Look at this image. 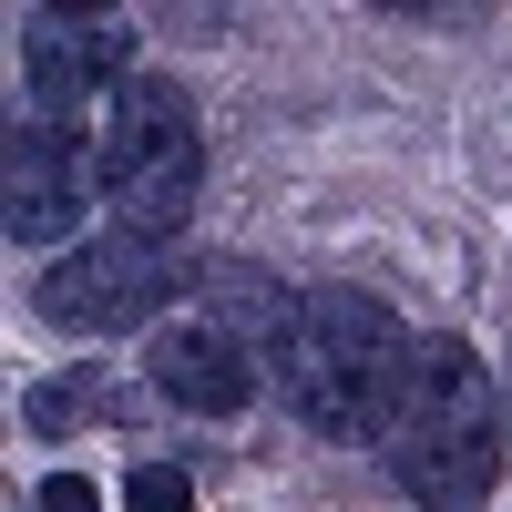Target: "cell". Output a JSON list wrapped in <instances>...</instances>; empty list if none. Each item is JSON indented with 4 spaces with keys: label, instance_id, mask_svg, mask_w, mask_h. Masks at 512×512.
Wrapping results in <instances>:
<instances>
[{
    "label": "cell",
    "instance_id": "5",
    "mask_svg": "<svg viewBox=\"0 0 512 512\" xmlns=\"http://www.w3.org/2000/svg\"><path fill=\"white\" fill-rule=\"evenodd\" d=\"M164 287H175V256L154 236H134V226H103L93 246H72V256L41 267L31 308L52 328H72V338H113V328H144L164 308Z\"/></svg>",
    "mask_w": 512,
    "mask_h": 512
},
{
    "label": "cell",
    "instance_id": "9",
    "mask_svg": "<svg viewBox=\"0 0 512 512\" xmlns=\"http://www.w3.org/2000/svg\"><path fill=\"white\" fill-rule=\"evenodd\" d=\"M82 410H93V400H82V390H72V379H52V390H31V400H21V420H31V431H41V441H62V431H72V420H82Z\"/></svg>",
    "mask_w": 512,
    "mask_h": 512
},
{
    "label": "cell",
    "instance_id": "3",
    "mask_svg": "<svg viewBox=\"0 0 512 512\" xmlns=\"http://www.w3.org/2000/svg\"><path fill=\"white\" fill-rule=\"evenodd\" d=\"M93 185L113 205V226H134L154 246H175L195 195H205V134L175 72H134L113 93V113L93 123Z\"/></svg>",
    "mask_w": 512,
    "mask_h": 512
},
{
    "label": "cell",
    "instance_id": "4",
    "mask_svg": "<svg viewBox=\"0 0 512 512\" xmlns=\"http://www.w3.org/2000/svg\"><path fill=\"white\" fill-rule=\"evenodd\" d=\"M287 318H297V297H277L267 277H226L205 308L154 328V349H144L154 400H175L195 420H236L256 390H267V369L287 349Z\"/></svg>",
    "mask_w": 512,
    "mask_h": 512
},
{
    "label": "cell",
    "instance_id": "7",
    "mask_svg": "<svg viewBox=\"0 0 512 512\" xmlns=\"http://www.w3.org/2000/svg\"><path fill=\"white\" fill-rule=\"evenodd\" d=\"M93 164H82L72 134H52V123H11V144H0V226H11V246H52L72 256L82 216H93Z\"/></svg>",
    "mask_w": 512,
    "mask_h": 512
},
{
    "label": "cell",
    "instance_id": "10",
    "mask_svg": "<svg viewBox=\"0 0 512 512\" xmlns=\"http://www.w3.org/2000/svg\"><path fill=\"white\" fill-rule=\"evenodd\" d=\"M31 512H103V492L82 482V472H52V482L31 492Z\"/></svg>",
    "mask_w": 512,
    "mask_h": 512
},
{
    "label": "cell",
    "instance_id": "2",
    "mask_svg": "<svg viewBox=\"0 0 512 512\" xmlns=\"http://www.w3.org/2000/svg\"><path fill=\"white\" fill-rule=\"evenodd\" d=\"M400 369H410V328L390 318V297L369 287H308L287 318V410L308 420L318 441H379V420L400 400Z\"/></svg>",
    "mask_w": 512,
    "mask_h": 512
},
{
    "label": "cell",
    "instance_id": "1",
    "mask_svg": "<svg viewBox=\"0 0 512 512\" xmlns=\"http://www.w3.org/2000/svg\"><path fill=\"white\" fill-rule=\"evenodd\" d=\"M379 461L420 512H482L502 482V400L492 369L472 359V338H410L400 400L379 420Z\"/></svg>",
    "mask_w": 512,
    "mask_h": 512
},
{
    "label": "cell",
    "instance_id": "6",
    "mask_svg": "<svg viewBox=\"0 0 512 512\" xmlns=\"http://www.w3.org/2000/svg\"><path fill=\"white\" fill-rule=\"evenodd\" d=\"M134 31L113 11H21V82H31V123H52V134H82V113H113V93L134 72Z\"/></svg>",
    "mask_w": 512,
    "mask_h": 512
},
{
    "label": "cell",
    "instance_id": "8",
    "mask_svg": "<svg viewBox=\"0 0 512 512\" xmlns=\"http://www.w3.org/2000/svg\"><path fill=\"white\" fill-rule=\"evenodd\" d=\"M123 512H195L185 461H134V472H123Z\"/></svg>",
    "mask_w": 512,
    "mask_h": 512
}]
</instances>
